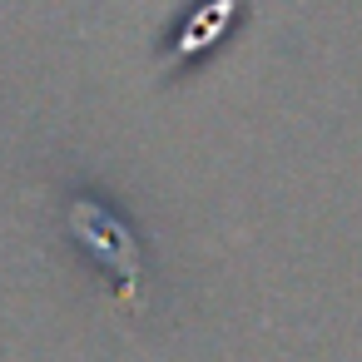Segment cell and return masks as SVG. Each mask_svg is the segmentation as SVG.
<instances>
[{
    "label": "cell",
    "instance_id": "1",
    "mask_svg": "<svg viewBox=\"0 0 362 362\" xmlns=\"http://www.w3.org/2000/svg\"><path fill=\"white\" fill-rule=\"evenodd\" d=\"M70 228L95 248V258L100 263H110L115 273H119V298L124 303H139V248H134V233L119 223V218H110L100 204H70Z\"/></svg>",
    "mask_w": 362,
    "mask_h": 362
}]
</instances>
